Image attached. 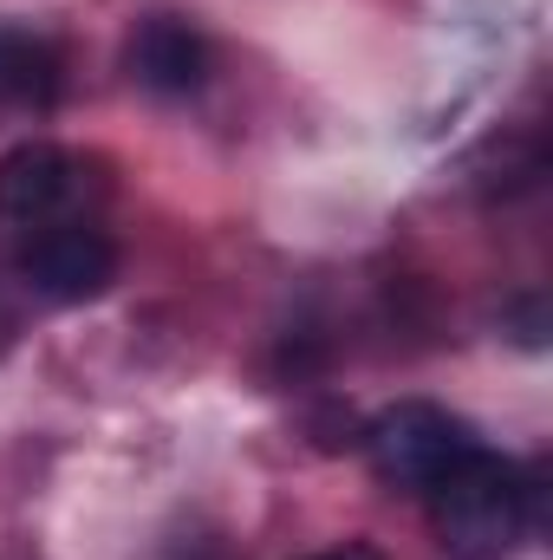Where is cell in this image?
Returning a JSON list of instances; mask_svg holds the SVG:
<instances>
[{
    "label": "cell",
    "mask_w": 553,
    "mask_h": 560,
    "mask_svg": "<svg viewBox=\"0 0 553 560\" xmlns=\"http://www.w3.org/2000/svg\"><path fill=\"white\" fill-rule=\"evenodd\" d=\"M430 528L456 560H502L534 522V489L521 476V463L495 456V450H462L430 489Z\"/></svg>",
    "instance_id": "cell-1"
},
{
    "label": "cell",
    "mask_w": 553,
    "mask_h": 560,
    "mask_svg": "<svg viewBox=\"0 0 553 560\" xmlns=\"http://www.w3.org/2000/svg\"><path fill=\"white\" fill-rule=\"evenodd\" d=\"M462 450H475L469 423L449 418L443 405H423V398L378 411L372 430H365V456H372V469H378L391 489H430Z\"/></svg>",
    "instance_id": "cell-2"
},
{
    "label": "cell",
    "mask_w": 553,
    "mask_h": 560,
    "mask_svg": "<svg viewBox=\"0 0 553 560\" xmlns=\"http://www.w3.org/2000/svg\"><path fill=\"white\" fill-rule=\"evenodd\" d=\"M20 280L46 300H98L111 280H118V242L85 222V215H66V222H46V229H26L20 242Z\"/></svg>",
    "instance_id": "cell-3"
},
{
    "label": "cell",
    "mask_w": 553,
    "mask_h": 560,
    "mask_svg": "<svg viewBox=\"0 0 553 560\" xmlns=\"http://www.w3.org/2000/svg\"><path fill=\"white\" fill-rule=\"evenodd\" d=\"M85 202V163L59 143H13L0 156V222L13 229H46L79 215Z\"/></svg>",
    "instance_id": "cell-4"
},
{
    "label": "cell",
    "mask_w": 553,
    "mask_h": 560,
    "mask_svg": "<svg viewBox=\"0 0 553 560\" xmlns=\"http://www.w3.org/2000/svg\"><path fill=\"white\" fill-rule=\"evenodd\" d=\"M125 59H131V79L156 98H189L209 85V39L176 13H150L131 33Z\"/></svg>",
    "instance_id": "cell-5"
},
{
    "label": "cell",
    "mask_w": 553,
    "mask_h": 560,
    "mask_svg": "<svg viewBox=\"0 0 553 560\" xmlns=\"http://www.w3.org/2000/svg\"><path fill=\"white\" fill-rule=\"evenodd\" d=\"M66 98V52L33 33L0 20V105L7 112H52Z\"/></svg>",
    "instance_id": "cell-6"
},
{
    "label": "cell",
    "mask_w": 553,
    "mask_h": 560,
    "mask_svg": "<svg viewBox=\"0 0 553 560\" xmlns=\"http://www.w3.org/2000/svg\"><path fill=\"white\" fill-rule=\"evenodd\" d=\"M313 560H378V548H365V541H345V548H332V555H313Z\"/></svg>",
    "instance_id": "cell-7"
}]
</instances>
